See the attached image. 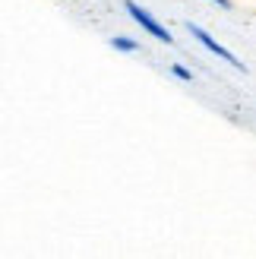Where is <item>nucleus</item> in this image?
<instances>
[{
    "label": "nucleus",
    "instance_id": "20e7f679",
    "mask_svg": "<svg viewBox=\"0 0 256 259\" xmlns=\"http://www.w3.org/2000/svg\"><path fill=\"white\" fill-rule=\"evenodd\" d=\"M171 73H174L181 82H193V73H190V70L184 67V63H174V67H171Z\"/></svg>",
    "mask_w": 256,
    "mask_h": 259
},
{
    "label": "nucleus",
    "instance_id": "f03ea898",
    "mask_svg": "<svg viewBox=\"0 0 256 259\" xmlns=\"http://www.w3.org/2000/svg\"><path fill=\"white\" fill-rule=\"evenodd\" d=\"M187 32L193 35V38H196V41H199L202 48H206V51H212L215 57H222L225 63H231V67H234V70H240V73H247V67H244V60H237V57L231 54V51H228V48L222 45V41H215V38H212V35L206 32V29H202L199 22H187Z\"/></svg>",
    "mask_w": 256,
    "mask_h": 259
},
{
    "label": "nucleus",
    "instance_id": "39448f33",
    "mask_svg": "<svg viewBox=\"0 0 256 259\" xmlns=\"http://www.w3.org/2000/svg\"><path fill=\"white\" fill-rule=\"evenodd\" d=\"M209 4H215V7H222V10H231V0H209Z\"/></svg>",
    "mask_w": 256,
    "mask_h": 259
},
{
    "label": "nucleus",
    "instance_id": "7ed1b4c3",
    "mask_svg": "<svg viewBox=\"0 0 256 259\" xmlns=\"http://www.w3.org/2000/svg\"><path fill=\"white\" fill-rule=\"evenodd\" d=\"M108 45H111L114 51H120V54H136V51H139V41H133V38H126V35L108 38Z\"/></svg>",
    "mask_w": 256,
    "mask_h": 259
},
{
    "label": "nucleus",
    "instance_id": "f257e3e1",
    "mask_svg": "<svg viewBox=\"0 0 256 259\" xmlns=\"http://www.w3.org/2000/svg\"><path fill=\"white\" fill-rule=\"evenodd\" d=\"M123 10L130 13V19H133L146 35L155 38V41H161V45H171V41H174V35L168 32V25H161L155 16H152V10H146L143 4H136V0H123Z\"/></svg>",
    "mask_w": 256,
    "mask_h": 259
}]
</instances>
